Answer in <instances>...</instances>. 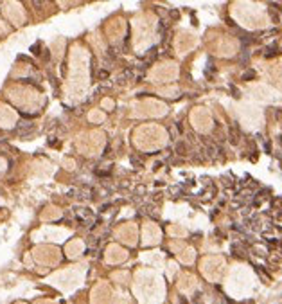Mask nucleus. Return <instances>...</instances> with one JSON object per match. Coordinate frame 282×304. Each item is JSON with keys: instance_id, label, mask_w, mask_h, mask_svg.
Listing matches in <instances>:
<instances>
[{"instance_id": "obj_1", "label": "nucleus", "mask_w": 282, "mask_h": 304, "mask_svg": "<svg viewBox=\"0 0 282 304\" xmlns=\"http://www.w3.org/2000/svg\"><path fill=\"white\" fill-rule=\"evenodd\" d=\"M32 130H34V124H32V122H27V121H22V122H18V126H16V133H18L20 137H29Z\"/></svg>"}, {"instance_id": "obj_2", "label": "nucleus", "mask_w": 282, "mask_h": 304, "mask_svg": "<svg viewBox=\"0 0 282 304\" xmlns=\"http://www.w3.org/2000/svg\"><path fill=\"white\" fill-rule=\"evenodd\" d=\"M239 137H241V133H239V126H237V122H234L230 128H228V140H230V144H239Z\"/></svg>"}, {"instance_id": "obj_3", "label": "nucleus", "mask_w": 282, "mask_h": 304, "mask_svg": "<svg viewBox=\"0 0 282 304\" xmlns=\"http://www.w3.org/2000/svg\"><path fill=\"white\" fill-rule=\"evenodd\" d=\"M205 151H207V155H209L210 159H217V157H219V153H221V148H219V146H216V144H212V142H207Z\"/></svg>"}, {"instance_id": "obj_4", "label": "nucleus", "mask_w": 282, "mask_h": 304, "mask_svg": "<svg viewBox=\"0 0 282 304\" xmlns=\"http://www.w3.org/2000/svg\"><path fill=\"white\" fill-rule=\"evenodd\" d=\"M174 153H176V155H180V157H185L187 153H189V146H187V142L178 140V142H176V146H174Z\"/></svg>"}, {"instance_id": "obj_5", "label": "nucleus", "mask_w": 282, "mask_h": 304, "mask_svg": "<svg viewBox=\"0 0 282 304\" xmlns=\"http://www.w3.org/2000/svg\"><path fill=\"white\" fill-rule=\"evenodd\" d=\"M255 77V70H252V69H248L245 74H243V81H252Z\"/></svg>"}, {"instance_id": "obj_6", "label": "nucleus", "mask_w": 282, "mask_h": 304, "mask_svg": "<svg viewBox=\"0 0 282 304\" xmlns=\"http://www.w3.org/2000/svg\"><path fill=\"white\" fill-rule=\"evenodd\" d=\"M248 60H250V54H248V50H243V54H241V63H248Z\"/></svg>"}, {"instance_id": "obj_7", "label": "nucleus", "mask_w": 282, "mask_h": 304, "mask_svg": "<svg viewBox=\"0 0 282 304\" xmlns=\"http://www.w3.org/2000/svg\"><path fill=\"white\" fill-rule=\"evenodd\" d=\"M43 4H45V0H32V6H34L36 9H41Z\"/></svg>"}, {"instance_id": "obj_8", "label": "nucleus", "mask_w": 282, "mask_h": 304, "mask_svg": "<svg viewBox=\"0 0 282 304\" xmlns=\"http://www.w3.org/2000/svg\"><path fill=\"white\" fill-rule=\"evenodd\" d=\"M31 52H32L34 56H38V54H40V43H34V45L31 47Z\"/></svg>"}, {"instance_id": "obj_9", "label": "nucleus", "mask_w": 282, "mask_h": 304, "mask_svg": "<svg viewBox=\"0 0 282 304\" xmlns=\"http://www.w3.org/2000/svg\"><path fill=\"white\" fill-rule=\"evenodd\" d=\"M230 90L234 92V97H241V94H239V90H237L236 86H234V85H230Z\"/></svg>"}, {"instance_id": "obj_10", "label": "nucleus", "mask_w": 282, "mask_h": 304, "mask_svg": "<svg viewBox=\"0 0 282 304\" xmlns=\"http://www.w3.org/2000/svg\"><path fill=\"white\" fill-rule=\"evenodd\" d=\"M106 77H108V70H104V69H103V70L99 72V79H106Z\"/></svg>"}, {"instance_id": "obj_11", "label": "nucleus", "mask_w": 282, "mask_h": 304, "mask_svg": "<svg viewBox=\"0 0 282 304\" xmlns=\"http://www.w3.org/2000/svg\"><path fill=\"white\" fill-rule=\"evenodd\" d=\"M264 151H266V153H270V151H271V148H270V142H266V144H264Z\"/></svg>"}]
</instances>
